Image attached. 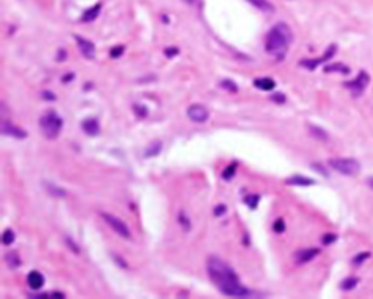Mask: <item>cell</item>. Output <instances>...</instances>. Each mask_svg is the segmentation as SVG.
Segmentation results:
<instances>
[{
  "label": "cell",
  "mask_w": 373,
  "mask_h": 299,
  "mask_svg": "<svg viewBox=\"0 0 373 299\" xmlns=\"http://www.w3.org/2000/svg\"><path fill=\"white\" fill-rule=\"evenodd\" d=\"M321 251L319 248H305L299 249L295 252V260L297 264H305V263H309L319 254Z\"/></svg>",
  "instance_id": "11"
},
{
  "label": "cell",
  "mask_w": 373,
  "mask_h": 299,
  "mask_svg": "<svg viewBox=\"0 0 373 299\" xmlns=\"http://www.w3.org/2000/svg\"><path fill=\"white\" fill-rule=\"evenodd\" d=\"M226 206L225 204H217L216 209H215V216H222L226 213Z\"/></svg>",
  "instance_id": "36"
},
{
  "label": "cell",
  "mask_w": 373,
  "mask_h": 299,
  "mask_svg": "<svg viewBox=\"0 0 373 299\" xmlns=\"http://www.w3.org/2000/svg\"><path fill=\"white\" fill-rule=\"evenodd\" d=\"M5 260H6V263H8V267L9 269H18L20 266V257L19 254L16 252V251H9L6 256H5Z\"/></svg>",
  "instance_id": "20"
},
{
  "label": "cell",
  "mask_w": 373,
  "mask_h": 299,
  "mask_svg": "<svg viewBox=\"0 0 373 299\" xmlns=\"http://www.w3.org/2000/svg\"><path fill=\"white\" fill-rule=\"evenodd\" d=\"M254 8L263 10V12H273L274 6L268 2V0H248Z\"/></svg>",
  "instance_id": "21"
},
{
  "label": "cell",
  "mask_w": 373,
  "mask_h": 299,
  "mask_svg": "<svg viewBox=\"0 0 373 299\" xmlns=\"http://www.w3.org/2000/svg\"><path fill=\"white\" fill-rule=\"evenodd\" d=\"M220 86H222V88H225V89L230 90V92H236V90H238L236 83H234L232 80H227V79L222 80V82H220Z\"/></svg>",
  "instance_id": "29"
},
{
  "label": "cell",
  "mask_w": 373,
  "mask_h": 299,
  "mask_svg": "<svg viewBox=\"0 0 373 299\" xmlns=\"http://www.w3.org/2000/svg\"><path fill=\"white\" fill-rule=\"evenodd\" d=\"M39 127L45 137L56 139L63 129V119L54 110H49L39 119Z\"/></svg>",
  "instance_id": "3"
},
{
  "label": "cell",
  "mask_w": 373,
  "mask_h": 299,
  "mask_svg": "<svg viewBox=\"0 0 373 299\" xmlns=\"http://www.w3.org/2000/svg\"><path fill=\"white\" fill-rule=\"evenodd\" d=\"M312 167H314L315 170L318 171L319 174H322L324 177H328V172L324 170V167H322V165H319V164H312Z\"/></svg>",
  "instance_id": "37"
},
{
  "label": "cell",
  "mask_w": 373,
  "mask_h": 299,
  "mask_svg": "<svg viewBox=\"0 0 373 299\" xmlns=\"http://www.w3.org/2000/svg\"><path fill=\"white\" fill-rule=\"evenodd\" d=\"M101 8H102V5L101 3H97L95 6H92V8H89L83 15H82V20L83 22H90V20L97 19L99 15V12H101Z\"/></svg>",
  "instance_id": "19"
},
{
  "label": "cell",
  "mask_w": 373,
  "mask_h": 299,
  "mask_svg": "<svg viewBox=\"0 0 373 299\" xmlns=\"http://www.w3.org/2000/svg\"><path fill=\"white\" fill-rule=\"evenodd\" d=\"M44 276L37 271V270H32L28 273V278H27V283L32 290H39L42 286H44Z\"/></svg>",
  "instance_id": "12"
},
{
  "label": "cell",
  "mask_w": 373,
  "mask_h": 299,
  "mask_svg": "<svg viewBox=\"0 0 373 299\" xmlns=\"http://www.w3.org/2000/svg\"><path fill=\"white\" fill-rule=\"evenodd\" d=\"M308 129H309V131H311V134L314 136V137H316V139H319V140H328L330 139V136H328V133L325 131L324 129H321V127H318V126H314V124H309L308 126Z\"/></svg>",
  "instance_id": "22"
},
{
  "label": "cell",
  "mask_w": 373,
  "mask_h": 299,
  "mask_svg": "<svg viewBox=\"0 0 373 299\" xmlns=\"http://www.w3.org/2000/svg\"><path fill=\"white\" fill-rule=\"evenodd\" d=\"M2 241H3L5 245H10L15 241V232L12 229H6L2 235Z\"/></svg>",
  "instance_id": "27"
},
{
  "label": "cell",
  "mask_w": 373,
  "mask_h": 299,
  "mask_svg": "<svg viewBox=\"0 0 373 299\" xmlns=\"http://www.w3.org/2000/svg\"><path fill=\"white\" fill-rule=\"evenodd\" d=\"M244 201L248 204L249 209H257L258 201H260V196L258 194H249V196H246L245 199H244Z\"/></svg>",
  "instance_id": "25"
},
{
  "label": "cell",
  "mask_w": 373,
  "mask_h": 299,
  "mask_svg": "<svg viewBox=\"0 0 373 299\" xmlns=\"http://www.w3.org/2000/svg\"><path fill=\"white\" fill-rule=\"evenodd\" d=\"M44 187L47 190V193H49L50 196H54V197H60V199H64L66 196H67V191L64 189H60L57 187L56 184H53V182H44Z\"/></svg>",
  "instance_id": "16"
},
{
  "label": "cell",
  "mask_w": 373,
  "mask_h": 299,
  "mask_svg": "<svg viewBox=\"0 0 373 299\" xmlns=\"http://www.w3.org/2000/svg\"><path fill=\"white\" fill-rule=\"evenodd\" d=\"M66 242H67V245H69V247H72V248H73V251H75V252H79V247L76 245V244H75V242H73V239L66 238Z\"/></svg>",
  "instance_id": "38"
},
{
  "label": "cell",
  "mask_w": 373,
  "mask_h": 299,
  "mask_svg": "<svg viewBox=\"0 0 373 299\" xmlns=\"http://www.w3.org/2000/svg\"><path fill=\"white\" fill-rule=\"evenodd\" d=\"M69 79H73V75H67V78H63V82H67Z\"/></svg>",
  "instance_id": "41"
},
{
  "label": "cell",
  "mask_w": 373,
  "mask_h": 299,
  "mask_svg": "<svg viewBox=\"0 0 373 299\" xmlns=\"http://www.w3.org/2000/svg\"><path fill=\"white\" fill-rule=\"evenodd\" d=\"M254 86L261 90H273L275 88V82L271 78H261L254 80Z\"/></svg>",
  "instance_id": "18"
},
{
  "label": "cell",
  "mask_w": 373,
  "mask_h": 299,
  "mask_svg": "<svg viewBox=\"0 0 373 299\" xmlns=\"http://www.w3.org/2000/svg\"><path fill=\"white\" fill-rule=\"evenodd\" d=\"M42 97H44V98H50V101L56 100V95H54V94H51L50 90H44V92H42Z\"/></svg>",
  "instance_id": "39"
},
{
  "label": "cell",
  "mask_w": 373,
  "mask_h": 299,
  "mask_svg": "<svg viewBox=\"0 0 373 299\" xmlns=\"http://www.w3.org/2000/svg\"><path fill=\"white\" fill-rule=\"evenodd\" d=\"M335 53H337V45L335 44H331L328 49H327V51L324 53V56H321V57H318V59H304V60H300V66L302 67H305V69H308V70H315L319 64H324V63H327L328 60L330 59H333L335 56Z\"/></svg>",
  "instance_id": "7"
},
{
  "label": "cell",
  "mask_w": 373,
  "mask_h": 299,
  "mask_svg": "<svg viewBox=\"0 0 373 299\" xmlns=\"http://www.w3.org/2000/svg\"><path fill=\"white\" fill-rule=\"evenodd\" d=\"M59 53H60V56H57V60H59V61H61V60L66 59V51H64V50H60Z\"/></svg>",
  "instance_id": "40"
},
{
  "label": "cell",
  "mask_w": 373,
  "mask_h": 299,
  "mask_svg": "<svg viewBox=\"0 0 373 299\" xmlns=\"http://www.w3.org/2000/svg\"><path fill=\"white\" fill-rule=\"evenodd\" d=\"M370 257V252H367V251H364V252H360V254H357L353 260H352V263H353V266H362L366 260Z\"/></svg>",
  "instance_id": "26"
},
{
  "label": "cell",
  "mask_w": 373,
  "mask_h": 299,
  "mask_svg": "<svg viewBox=\"0 0 373 299\" xmlns=\"http://www.w3.org/2000/svg\"><path fill=\"white\" fill-rule=\"evenodd\" d=\"M178 219H179V222H181V225L184 226V229L188 231L190 228H191V223H190V220H188V218H186L184 213H179Z\"/></svg>",
  "instance_id": "33"
},
{
  "label": "cell",
  "mask_w": 373,
  "mask_h": 299,
  "mask_svg": "<svg viewBox=\"0 0 373 299\" xmlns=\"http://www.w3.org/2000/svg\"><path fill=\"white\" fill-rule=\"evenodd\" d=\"M369 186L373 189V178H369Z\"/></svg>",
  "instance_id": "43"
},
{
  "label": "cell",
  "mask_w": 373,
  "mask_h": 299,
  "mask_svg": "<svg viewBox=\"0 0 373 299\" xmlns=\"http://www.w3.org/2000/svg\"><path fill=\"white\" fill-rule=\"evenodd\" d=\"M75 40L78 42V47L80 53H82V56L85 57V59L88 60H92L95 59V45H94V42L92 41L86 40V38H83V37H80V35H75Z\"/></svg>",
  "instance_id": "10"
},
{
  "label": "cell",
  "mask_w": 373,
  "mask_h": 299,
  "mask_svg": "<svg viewBox=\"0 0 373 299\" xmlns=\"http://www.w3.org/2000/svg\"><path fill=\"white\" fill-rule=\"evenodd\" d=\"M162 146H164V143H162L160 140L152 142L148 148H146V150H145V156H146V158H155V156H157V155L160 153Z\"/></svg>",
  "instance_id": "17"
},
{
  "label": "cell",
  "mask_w": 373,
  "mask_h": 299,
  "mask_svg": "<svg viewBox=\"0 0 373 299\" xmlns=\"http://www.w3.org/2000/svg\"><path fill=\"white\" fill-rule=\"evenodd\" d=\"M207 273L210 280L217 286V289L226 296H234V298L251 296V290L241 283L235 270L220 257L212 256L207 260Z\"/></svg>",
  "instance_id": "1"
},
{
  "label": "cell",
  "mask_w": 373,
  "mask_h": 299,
  "mask_svg": "<svg viewBox=\"0 0 373 299\" xmlns=\"http://www.w3.org/2000/svg\"><path fill=\"white\" fill-rule=\"evenodd\" d=\"M186 116H188V119L191 120L193 123L203 124V123H206L207 120H208L210 112H208V110H207L204 105H201V104H193L186 110Z\"/></svg>",
  "instance_id": "8"
},
{
  "label": "cell",
  "mask_w": 373,
  "mask_h": 299,
  "mask_svg": "<svg viewBox=\"0 0 373 299\" xmlns=\"http://www.w3.org/2000/svg\"><path fill=\"white\" fill-rule=\"evenodd\" d=\"M124 50H126V47H124V45L114 47V49H111V51H109V56H111L112 59H117V57H120V56H123Z\"/></svg>",
  "instance_id": "30"
},
{
  "label": "cell",
  "mask_w": 373,
  "mask_h": 299,
  "mask_svg": "<svg viewBox=\"0 0 373 299\" xmlns=\"http://www.w3.org/2000/svg\"><path fill=\"white\" fill-rule=\"evenodd\" d=\"M337 241V235L335 234H327L322 237V244L324 245H330V244H333Z\"/></svg>",
  "instance_id": "32"
},
{
  "label": "cell",
  "mask_w": 373,
  "mask_h": 299,
  "mask_svg": "<svg viewBox=\"0 0 373 299\" xmlns=\"http://www.w3.org/2000/svg\"><path fill=\"white\" fill-rule=\"evenodd\" d=\"M292 42H293V34L290 27L285 22H278L267 34L265 51L277 60H283Z\"/></svg>",
  "instance_id": "2"
},
{
  "label": "cell",
  "mask_w": 373,
  "mask_h": 299,
  "mask_svg": "<svg viewBox=\"0 0 373 299\" xmlns=\"http://www.w3.org/2000/svg\"><path fill=\"white\" fill-rule=\"evenodd\" d=\"M236 172V165H229L223 172H222V178L223 179H230Z\"/></svg>",
  "instance_id": "28"
},
{
  "label": "cell",
  "mask_w": 373,
  "mask_h": 299,
  "mask_svg": "<svg viewBox=\"0 0 373 299\" xmlns=\"http://www.w3.org/2000/svg\"><path fill=\"white\" fill-rule=\"evenodd\" d=\"M184 2H185V3H188V5H194L197 0H184Z\"/></svg>",
  "instance_id": "42"
},
{
  "label": "cell",
  "mask_w": 373,
  "mask_h": 299,
  "mask_svg": "<svg viewBox=\"0 0 373 299\" xmlns=\"http://www.w3.org/2000/svg\"><path fill=\"white\" fill-rule=\"evenodd\" d=\"M369 82H370L369 73L364 72V70H360L359 75L356 76V79L344 82V86L352 92V95H353L354 98H359V97L363 95V92L366 90V88H367Z\"/></svg>",
  "instance_id": "5"
},
{
  "label": "cell",
  "mask_w": 373,
  "mask_h": 299,
  "mask_svg": "<svg viewBox=\"0 0 373 299\" xmlns=\"http://www.w3.org/2000/svg\"><path fill=\"white\" fill-rule=\"evenodd\" d=\"M82 129L89 136H97L99 133V130H101V126H99L98 120L88 119L82 123Z\"/></svg>",
  "instance_id": "14"
},
{
  "label": "cell",
  "mask_w": 373,
  "mask_h": 299,
  "mask_svg": "<svg viewBox=\"0 0 373 299\" xmlns=\"http://www.w3.org/2000/svg\"><path fill=\"white\" fill-rule=\"evenodd\" d=\"M357 285H359V279H357V278H347V279H344L343 282H341L340 288L343 290H352L354 289Z\"/></svg>",
  "instance_id": "23"
},
{
  "label": "cell",
  "mask_w": 373,
  "mask_h": 299,
  "mask_svg": "<svg viewBox=\"0 0 373 299\" xmlns=\"http://www.w3.org/2000/svg\"><path fill=\"white\" fill-rule=\"evenodd\" d=\"M133 110H134V114L137 116L138 119H145V117H148L149 111L143 104H134V105H133Z\"/></svg>",
  "instance_id": "24"
},
{
  "label": "cell",
  "mask_w": 373,
  "mask_h": 299,
  "mask_svg": "<svg viewBox=\"0 0 373 299\" xmlns=\"http://www.w3.org/2000/svg\"><path fill=\"white\" fill-rule=\"evenodd\" d=\"M273 229H274V232H277V234H282V232H285V229H286L285 220H283V219L275 220L274 225H273Z\"/></svg>",
  "instance_id": "31"
},
{
  "label": "cell",
  "mask_w": 373,
  "mask_h": 299,
  "mask_svg": "<svg viewBox=\"0 0 373 299\" xmlns=\"http://www.w3.org/2000/svg\"><path fill=\"white\" fill-rule=\"evenodd\" d=\"M0 131L5 136H12V137H16V139H25L27 137V131L25 130L16 127L13 123H10V121L5 119H2V121H0Z\"/></svg>",
  "instance_id": "9"
},
{
  "label": "cell",
  "mask_w": 373,
  "mask_h": 299,
  "mask_svg": "<svg viewBox=\"0 0 373 299\" xmlns=\"http://www.w3.org/2000/svg\"><path fill=\"white\" fill-rule=\"evenodd\" d=\"M328 165L343 175H356L360 172V162L354 158H334L328 160Z\"/></svg>",
  "instance_id": "4"
},
{
  "label": "cell",
  "mask_w": 373,
  "mask_h": 299,
  "mask_svg": "<svg viewBox=\"0 0 373 299\" xmlns=\"http://www.w3.org/2000/svg\"><path fill=\"white\" fill-rule=\"evenodd\" d=\"M286 184L289 186H299V187H308V186H314L315 179L308 178L304 175H293V177H289L286 178Z\"/></svg>",
  "instance_id": "13"
},
{
  "label": "cell",
  "mask_w": 373,
  "mask_h": 299,
  "mask_svg": "<svg viewBox=\"0 0 373 299\" xmlns=\"http://www.w3.org/2000/svg\"><path fill=\"white\" fill-rule=\"evenodd\" d=\"M178 51L179 50L175 49V47H168V49H165V56L169 57V59H171V57H175L178 54Z\"/></svg>",
  "instance_id": "35"
},
{
  "label": "cell",
  "mask_w": 373,
  "mask_h": 299,
  "mask_svg": "<svg viewBox=\"0 0 373 299\" xmlns=\"http://www.w3.org/2000/svg\"><path fill=\"white\" fill-rule=\"evenodd\" d=\"M101 216H102V219L105 220L109 226L112 228L114 232H117L121 238H124V239L131 238V232H130V229H128V226L126 225V223H124V222H123V220L118 219L117 216H114V215H111V213H102Z\"/></svg>",
  "instance_id": "6"
},
{
  "label": "cell",
  "mask_w": 373,
  "mask_h": 299,
  "mask_svg": "<svg viewBox=\"0 0 373 299\" xmlns=\"http://www.w3.org/2000/svg\"><path fill=\"white\" fill-rule=\"evenodd\" d=\"M325 73H341V75H350V67L345 66L344 63H331V64H327L324 67Z\"/></svg>",
  "instance_id": "15"
},
{
  "label": "cell",
  "mask_w": 373,
  "mask_h": 299,
  "mask_svg": "<svg viewBox=\"0 0 373 299\" xmlns=\"http://www.w3.org/2000/svg\"><path fill=\"white\" fill-rule=\"evenodd\" d=\"M270 100L273 101V102H275V104H285L286 95H283V94H274V95L270 97Z\"/></svg>",
  "instance_id": "34"
}]
</instances>
